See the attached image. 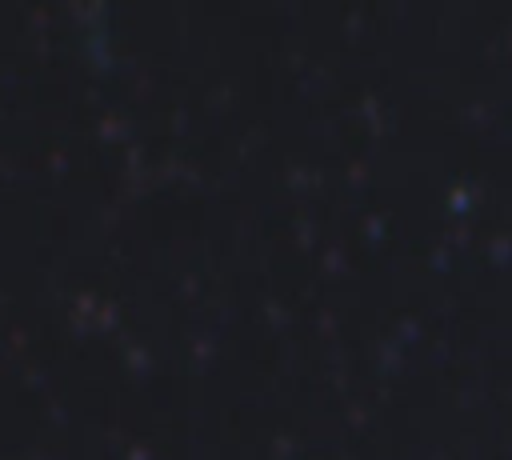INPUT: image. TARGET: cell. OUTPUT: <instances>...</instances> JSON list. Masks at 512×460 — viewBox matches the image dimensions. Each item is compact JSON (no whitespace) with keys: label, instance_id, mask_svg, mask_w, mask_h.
Returning a JSON list of instances; mask_svg holds the SVG:
<instances>
[]
</instances>
